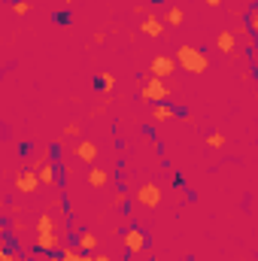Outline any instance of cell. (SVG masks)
Wrapping results in <instances>:
<instances>
[{
  "label": "cell",
  "mask_w": 258,
  "mask_h": 261,
  "mask_svg": "<svg viewBox=\"0 0 258 261\" xmlns=\"http://www.w3.org/2000/svg\"><path fill=\"white\" fill-rule=\"evenodd\" d=\"M79 134H82V128H79L76 122H70V125L64 128V137H79Z\"/></svg>",
  "instance_id": "obj_20"
},
{
  "label": "cell",
  "mask_w": 258,
  "mask_h": 261,
  "mask_svg": "<svg viewBox=\"0 0 258 261\" xmlns=\"http://www.w3.org/2000/svg\"><path fill=\"white\" fill-rule=\"evenodd\" d=\"M113 200H116V203L122 206V203H125V192H116V195H113Z\"/></svg>",
  "instance_id": "obj_25"
},
{
  "label": "cell",
  "mask_w": 258,
  "mask_h": 261,
  "mask_svg": "<svg viewBox=\"0 0 258 261\" xmlns=\"http://www.w3.org/2000/svg\"><path fill=\"white\" fill-rule=\"evenodd\" d=\"M73 261H97V258H94V252H79Z\"/></svg>",
  "instance_id": "obj_22"
},
{
  "label": "cell",
  "mask_w": 258,
  "mask_h": 261,
  "mask_svg": "<svg viewBox=\"0 0 258 261\" xmlns=\"http://www.w3.org/2000/svg\"><path fill=\"white\" fill-rule=\"evenodd\" d=\"M9 228H12L15 234H21V231H28V225H24L21 219H12V225H9Z\"/></svg>",
  "instance_id": "obj_21"
},
{
  "label": "cell",
  "mask_w": 258,
  "mask_h": 261,
  "mask_svg": "<svg viewBox=\"0 0 258 261\" xmlns=\"http://www.w3.org/2000/svg\"><path fill=\"white\" fill-rule=\"evenodd\" d=\"M37 189H40L37 170H21V173H15V192H21V195H34Z\"/></svg>",
  "instance_id": "obj_6"
},
{
  "label": "cell",
  "mask_w": 258,
  "mask_h": 261,
  "mask_svg": "<svg viewBox=\"0 0 258 261\" xmlns=\"http://www.w3.org/2000/svg\"><path fill=\"white\" fill-rule=\"evenodd\" d=\"M34 170H37V179H40V186H55L58 179H55V167L52 164H34Z\"/></svg>",
  "instance_id": "obj_11"
},
{
  "label": "cell",
  "mask_w": 258,
  "mask_h": 261,
  "mask_svg": "<svg viewBox=\"0 0 258 261\" xmlns=\"http://www.w3.org/2000/svg\"><path fill=\"white\" fill-rule=\"evenodd\" d=\"M34 243H37V252H58L61 249L58 231H52V234H34Z\"/></svg>",
  "instance_id": "obj_7"
},
{
  "label": "cell",
  "mask_w": 258,
  "mask_h": 261,
  "mask_svg": "<svg viewBox=\"0 0 258 261\" xmlns=\"http://www.w3.org/2000/svg\"><path fill=\"white\" fill-rule=\"evenodd\" d=\"M179 24H183V9H179V6H167L164 28H179Z\"/></svg>",
  "instance_id": "obj_16"
},
{
  "label": "cell",
  "mask_w": 258,
  "mask_h": 261,
  "mask_svg": "<svg viewBox=\"0 0 258 261\" xmlns=\"http://www.w3.org/2000/svg\"><path fill=\"white\" fill-rule=\"evenodd\" d=\"M55 21H58V24H67V21H70V15H67V12H58V15H55Z\"/></svg>",
  "instance_id": "obj_24"
},
{
  "label": "cell",
  "mask_w": 258,
  "mask_h": 261,
  "mask_svg": "<svg viewBox=\"0 0 258 261\" xmlns=\"http://www.w3.org/2000/svg\"><path fill=\"white\" fill-rule=\"evenodd\" d=\"M140 97H143V100H149V103H161V100H167V97H170V88L164 85V79L149 76V79L143 82V88H140Z\"/></svg>",
  "instance_id": "obj_2"
},
{
  "label": "cell",
  "mask_w": 258,
  "mask_h": 261,
  "mask_svg": "<svg viewBox=\"0 0 258 261\" xmlns=\"http://www.w3.org/2000/svg\"><path fill=\"white\" fill-rule=\"evenodd\" d=\"M152 119H155V122H167V119H176V110H173L167 100H161V103H155V107H152Z\"/></svg>",
  "instance_id": "obj_14"
},
{
  "label": "cell",
  "mask_w": 258,
  "mask_h": 261,
  "mask_svg": "<svg viewBox=\"0 0 258 261\" xmlns=\"http://www.w3.org/2000/svg\"><path fill=\"white\" fill-rule=\"evenodd\" d=\"M164 21H161V15L158 12H146L143 15V24H140V34H146V37H152V40H158V37H164Z\"/></svg>",
  "instance_id": "obj_4"
},
{
  "label": "cell",
  "mask_w": 258,
  "mask_h": 261,
  "mask_svg": "<svg viewBox=\"0 0 258 261\" xmlns=\"http://www.w3.org/2000/svg\"><path fill=\"white\" fill-rule=\"evenodd\" d=\"M94 258H97V261H113L110 255H100V252H94Z\"/></svg>",
  "instance_id": "obj_27"
},
{
  "label": "cell",
  "mask_w": 258,
  "mask_h": 261,
  "mask_svg": "<svg viewBox=\"0 0 258 261\" xmlns=\"http://www.w3.org/2000/svg\"><path fill=\"white\" fill-rule=\"evenodd\" d=\"M149 73L158 76V79H170V76L176 73V61H173L170 55H155L152 64H149Z\"/></svg>",
  "instance_id": "obj_3"
},
{
  "label": "cell",
  "mask_w": 258,
  "mask_h": 261,
  "mask_svg": "<svg viewBox=\"0 0 258 261\" xmlns=\"http://www.w3.org/2000/svg\"><path fill=\"white\" fill-rule=\"evenodd\" d=\"M107 182H110V170L107 167H91L88 170V186L91 189H104Z\"/></svg>",
  "instance_id": "obj_12"
},
{
  "label": "cell",
  "mask_w": 258,
  "mask_h": 261,
  "mask_svg": "<svg viewBox=\"0 0 258 261\" xmlns=\"http://www.w3.org/2000/svg\"><path fill=\"white\" fill-rule=\"evenodd\" d=\"M200 3H207V6H222L225 0H200Z\"/></svg>",
  "instance_id": "obj_26"
},
{
  "label": "cell",
  "mask_w": 258,
  "mask_h": 261,
  "mask_svg": "<svg viewBox=\"0 0 258 261\" xmlns=\"http://www.w3.org/2000/svg\"><path fill=\"white\" fill-rule=\"evenodd\" d=\"M122 243H125V249H131V252H143L146 249V234L140 228H128L125 237H122Z\"/></svg>",
  "instance_id": "obj_8"
},
{
  "label": "cell",
  "mask_w": 258,
  "mask_h": 261,
  "mask_svg": "<svg viewBox=\"0 0 258 261\" xmlns=\"http://www.w3.org/2000/svg\"><path fill=\"white\" fill-rule=\"evenodd\" d=\"M137 203H143V206L155 210V206L161 203V189H158L155 182H143V186L137 189Z\"/></svg>",
  "instance_id": "obj_5"
},
{
  "label": "cell",
  "mask_w": 258,
  "mask_h": 261,
  "mask_svg": "<svg viewBox=\"0 0 258 261\" xmlns=\"http://www.w3.org/2000/svg\"><path fill=\"white\" fill-rule=\"evenodd\" d=\"M76 158H79L82 164H94V161H97V143L82 140V143L76 146Z\"/></svg>",
  "instance_id": "obj_9"
},
{
  "label": "cell",
  "mask_w": 258,
  "mask_h": 261,
  "mask_svg": "<svg viewBox=\"0 0 258 261\" xmlns=\"http://www.w3.org/2000/svg\"><path fill=\"white\" fill-rule=\"evenodd\" d=\"M173 61H176V67H183V70H186V73H192V76L207 73V67H210V58H207L197 46H186V43L176 49Z\"/></svg>",
  "instance_id": "obj_1"
},
{
  "label": "cell",
  "mask_w": 258,
  "mask_h": 261,
  "mask_svg": "<svg viewBox=\"0 0 258 261\" xmlns=\"http://www.w3.org/2000/svg\"><path fill=\"white\" fill-rule=\"evenodd\" d=\"M97 85H100V91H107V94H110V91H113V85H116V76H113V73H100V76H97Z\"/></svg>",
  "instance_id": "obj_18"
},
{
  "label": "cell",
  "mask_w": 258,
  "mask_h": 261,
  "mask_svg": "<svg viewBox=\"0 0 258 261\" xmlns=\"http://www.w3.org/2000/svg\"><path fill=\"white\" fill-rule=\"evenodd\" d=\"M76 249H79V252H94V249H97V234L82 231V234H79V240H76Z\"/></svg>",
  "instance_id": "obj_15"
},
{
  "label": "cell",
  "mask_w": 258,
  "mask_h": 261,
  "mask_svg": "<svg viewBox=\"0 0 258 261\" xmlns=\"http://www.w3.org/2000/svg\"><path fill=\"white\" fill-rule=\"evenodd\" d=\"M52 231H58V222H55L52 213H43L37 219V225H34V234H52Z\"/></svg>",
  "instance_id": "obj_13"
},
{
  "label": "cell",
  "mask_w": 258,
  "mask_h": 261,
  "mask_svg": "<svg viewBox=\"0 0 258 261\" xmlns=\"http://www.w3.org/2000/svg\"><path fill=\"white\" fill-rule=\"evenodd\" d=\"M207 146H210V149H225V134H222V130L207 134Z\"/></svg>",
  "instance_id": "obj_17"
},
{
  "label": "cell",
  "mask_w": 258,
  "mask_h": 261,
  "mask_svg": "<svg viewBox=\"0 0 258 261\" xmlns=\"http://www.w3.org/2000/svg\"><path fill=\"white\" fill-rule=\"evenodd\" d=\"M12 9H15V15H28V12H31V3H28V0H15Z\"/></svg>",
  "instance_id": "obj_19"
},
{
  "label": "cell",
  "mask_w": 258,
  "mask_h": 261,
  "mask_svg": "<svg viewBox=\"0 0 258 261\" xmlns=\"http://www.w3.org/2000/svg\"><path fill=\"white\" fill-rule=\"evenodd\" d=\"M73 3H76V0H64V6H73Z\"/></svg>",
  "instance_id": "obj_28"
},
{
  "label": "cell",
  "mask_w": 258,
  "mask_h": 261,
  "mask_svg": "<svg viewBox=\"0 0 258 261\" xmlns=\"http://www.w3.org/2000/svg\"><path fill=\"white\" fill-rule=\"evenodd\" d=\"M0 261H15V252H9V249H0Z\"/></svg>",
  "instance_id": "obj_23"
},
{
  "label": "cell",
  "mask_w": 258,
  "mask_h": 261,
  "mask_svg": "<svg viewBox=\"0 0 258 261\" xmlns=\"http://www.w3.org/2000/svg\"><path fill=\"white\" fill-rule=\"evenodd\" d=\"M234 46H237V40H234V31H222V34L216 37V49H219L222 55H231V52H234Z\"/></svg>",
  "instance_id": "obj_10"
}]
</instances>
